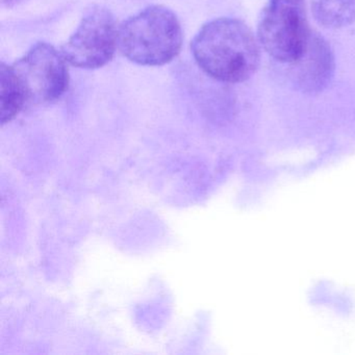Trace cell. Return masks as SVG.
Instances as JSON below:
<instances>
[{
  "instance_id": "1",
  "label": "cell",
  "mask_w": 355,
  "mask_h": 355,
  "mask_svg": "<svg viewBox=\"0 0 355 355\" xmlns=\"http://www.w3.org/2000/svg\"><path fill=\"white\" fill-rule=\"evenodd\" d=\"M259 39L238 19L219 18L201 28L192 42L199 67L223 83H242L257 71L261 62Z\"/></svg>"
},
{
  "instance_id": "2",
  "label": "cell",
  "mask_w": 355,
  "mask_h": 355,
  "mask_svg": "<svg viewBox=\"0 0 355 355\" xmlns=\"http://www.w3.org/2000/svg\"><path fill=\"white\" fill-rule=\"evenodd\" d=\"M182 44L178 16L163 6H153L128 18L118 30L122 55L142 66H162L173 61Z\"/></svg>"
},
{
  "instance_id": "6",
  "label": "cell",
  "mask_w": 355,
  "mask_h": 355,
  "mask_svg": "<svg viewBox=\"0 0 355 355\" xmlns=\"http://www.w3.org/2000/svg\"><path fill=\"white\" fill-rule=\"evenodd\" d=\"M291 65L293 84L304 93L323 91L331 82L336 68L329 43L313 32L304 51Z\"/></svg>"
},
{
  "instance_id": "7",
  "label": "cell",
  "mask_w": 355,
  "mask_h": 355,
  "mask_svg": "<svg viewBox=\"0 0 355 355\" xmlns=\"http://www.w3.org/2000/svg\"><path fill=\"white\" fill-rule=\"evenodd\" d=\"M28 103L26 94L14 76L11 65H0V121L1 124L13 120Z\"/></svg>"
},
{
  "instance_id": "5",
  "label": "cell",
  "mask_w": 355,
  "mask_h": 355,
  "mask_svg": "<svg viewBox=\"0 0 355 355\" xmlns=\"http://www.w3.org/2000/svg\"><path fill=\"white\" fill-rule=\"evenodd\" d=\"M118 30L115 18L109 10L93 8L62 46L61 53L66 62L74 67H103L113 59L118 45Z\"/></svg>"
},
{
  "instance_id": "4",
  "label": "cell",
  "mask_w": 355,
  "mask_h": 355,
  "mask_svg": "<svg viewBox=\"0 0 355 355\" xmlns=\"http://www.w3.org/2000/svg\"><path fill=\"white\" fill-rule=\"evenodd\" d=\"M66 63L55 47L38 43L11 68L28 103H51L67 90L69 73Z\"/></svg>"
},
{
  "instance_id": "9",
  "label": "cell",
  "mask_w": 355,
  "mask_h": 355,
  "mask_svg": "<svg viewBox=\"0 0 355 355\" xmlns=\"http://www.w3.org/2000/svg\"><path fill=\"white\" fill-rule=\"evenodd\" d=\"M20 1V0H3V3H7L8 5H11V3H16Z\"/></svg>"
},
{
  "instance_id": "8",
  "label": "cell",
  "mask_w": 355,
  "mask_h": 355,
  "mask_svg": "<svg viewBox=\"0 0 355 355\" xmlns=\"http://www.w3.org/2000/svg\"><path fill=\"white\" fill-rule=\"evenodd\" d=\"M311 10L324 28H345L355 21V0H311Z\"/></svg>"
},
{
  "instance_id": "3",
  "label": "cell",
  "mask_w": 355,
  "mask_h": 355,
  "mask_svg": "<svg viewBox=\"0 0 355 355\" xmlns=\"http://www.w3.org/2000/svg\"><path fill=\"white\" fill-rule=\"evenodd\" d=\"M311 34L304 0H269L259 16L257 39L282 63L296 61Z\"/></svg>"
}]
</instances>
